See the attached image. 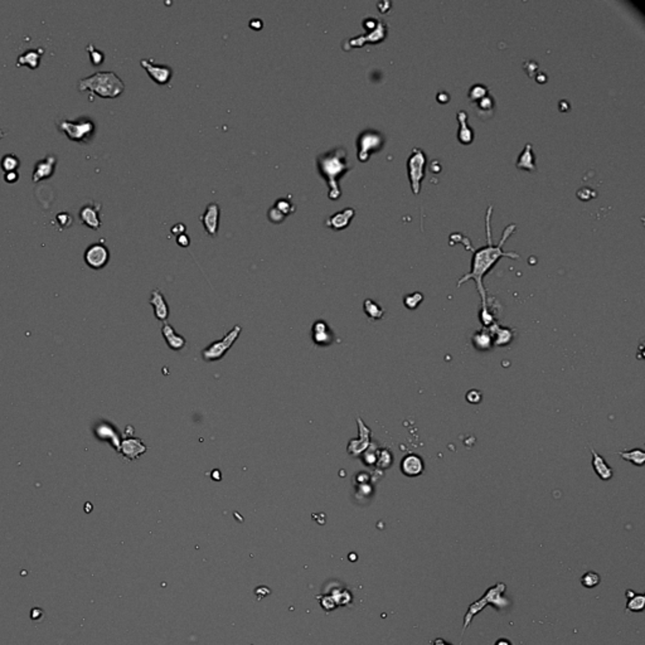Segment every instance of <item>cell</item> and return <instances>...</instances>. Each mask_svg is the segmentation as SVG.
<instances>
[{
	"label": "cell",
	"mask_w": 645,
	"mask_h": 645,
	"mask_svg": "<svg viewBox=\"0 0 645 645\" xmlns=\"http://www.w3.org/2000/svg\"><path fill=\"white\" fill-rule=\"evenodd\" d=\"M492 210H493V205H489L487 209V216H485L487 245L483 246V247L480 248H471V250L474 251V255H472V260H471V270H470V272H467L466 275H464V276L459 280V282H457V286H460V285L469 281V280H474L475 281L478 291H479L480 297H482V308H483L482 322L484 323L485 325H487V324L492 319H490V317L488 315V307H487L488 297H487L485 287L484 285H483V277H484L485 275L492 270V267L497 264L498 260L503 257V256H507V257H510V259H519L518 253L505 252V251H503L502 248L503 245L505 243V241H507L515 231L517 226L514 225V223L508 225L507 227L504 228L502 238H500V241L497 243V245L493 243L492 231H490V218H492Z\"/></svg>",
	"instance_id": "obj_1"
},
{
	"label": "cell",
	"mask_w": 645,
	"mask_h": 645,
	"mask_svg": "<svg viewBox=\"0 0 645 645\" xmlns=\"http://www.w3.org/2000/svg\"><path fill=\"white\" fill-rule=\"evenodd\" d=\"M317 168L320 176L326 182V186L329 188V199L335 200L340 198L341 191L339 187V181L352 169L346 148L336 146L331 150L319 154L317 156Z\"/></svg>",
	"instance_id": "obj_2"
},
{
	"label": "cell",
	"mask_w": 645,
	"mask_h": 645,
	"mask_svg": "<svg viewBox=\"0 0 645 645\" xmlns=\"http://www.w3.org/2000/svg\"><path fill=\"white\" fill-rule=\"evenodd\" d=\"M78 91H89L101 99H116L125 91V83L115 72H96L82 78L77 84Z\"/></svg>",
	"instance_id": "obj_3"
},
{
	"label": "cell",
	"mask_w": 645,
	"mask_h": 645,
	"mask_svg": "<svg viewBox=\"0 0 645 645\" xmlns=\"http://www.w3.org/2000/svg\"><path fill=\"white\" fill-rule=\"evenodd\" d=\"M507 590V586L505 583L499 582L497 585L492 586L487 590V592L477 600L475 603H472L471 605L469 606V610H467L466 615L464 618V625H462V634L464 631L469 628L470 623H471L472 618L477 615L478 613L483 610L484 608H487L488 605H492L493 608H495L497 610H503V609H507L510 606V600L508 597H505L503 593L505 592Z\"/></svg>",
	"instance_id": "obj_4"
},
{
	"label": "cell",
	"mask_w": 645,
	"mask_h": 645,
	"mask_svg": "<svg viewBox=\"0 0 645 645\" xmlns=\"http://www.w3.org/2000/svg\"><path fill=\"white\" fill-rule=\"evenodd\" d=\"M57 127L69 140L76 143H89L96 131L95 122L86 117L78 120H58Z\"/></svg>",
	"instance_id": "obj_5"
},
{
	"label": "cell",
	"mask_w": 645,
	"mask_h": 645,
	"mask_svg": "<svg viewBox=\"0 0 645 645\" xmlns=\"http://www.w3.org/2000/svg\"><path fill=\"white\" fill-rule=\"evenodd\" d=\"M384 135L378 130H363L357 138V158L362 163L369 160L372 154L381 150L384 145Z\"/></svg>",
	"instance_id": "obj_6"
},
{
	"label": "cell",
	"mask_w": 645,
	"mask_h": 645,
	"mask_svg": "<svg viewBox=\"0 0 645 645\" xmlns=\"http://www.w3.org/2000/svg\"><path fill=\"white\" fill-rule=\"evenodd\" d=\"M426 155L423 150L418 148H413L411 155L407 160L408 178H410L411 189L415 194L420 193L421 182L425 178Z\"/></svg>",
	"instance_id": "obj_7"
},
{
	"label": "cell",
	"mask_w": 645,
	"mask_h": 645,
	"mask_svg": "<svg viewBox=\"0 0 645 645\" xmlns=\"http://www.w3.org/2000/svg\"><path fill=\"white\" fill-rule=\"evenodd\" d=\"M241 326L240 325H236L233 326L232 330L230 331L228 334H226L223 336V339L221 340L214 341L212 343L210 346H208L207 348L203 349L202 352V357L205 362H214V361H220L225 357V354L230 351L231 347L233 346L236 340H237L238 335L241 333Z\"/></svg>",
	"instance_id": "obj_8"
},
{
	"label": "cell",
	"mask_w": 645,
	"mask_h": 645,
	"mask_svg": "<svg viewBox=\"0 0 645 645\" xmlns=\"http://www.w3.org/2000/svg\"><path fill=\"white\" fill-rule=\"evenodd\" d=\"M83 260L87 266L91 267L92 270H101L109 264L110 251L107 246L100 241V242L92 243L86 248Z\"/></svg>",
	"instance_id": "obj_9"
},
{
	"label": "cell",
	"mask_w": 645,
	"mask_h": 645,
	"mask_svg": "<svg viewBox=\"0 0 645 645\" xmlns=\"http://www.w3.org/2000/svg\"><path fill=\"white\" fill-rule=\"evenodd\" d=\"M140 65L148 72L149 76L151 77L154 82L158 84H165L170 81L173 76V69L171 67L166 65H158L154 62L153 58H143L140 61Z\"/></svg>",
	"instance_id": "obj_10"
},
{
	"label": "cell",
	"mask_w": 645,
	"mask_h": 645,
	"mask_svg": "<svg viewBox=\"0 0 645 645\" xmlns=\"http://www.w3.org/2000/svg\"><path fill=\"white\" fill-rule=\"evenodd\" d=\"M387 24L383 22V20H379L378 25L374 28L373 30H368L364 35H358L356 38H352V39L348 40V48L352 47H362L364 46L366 43H378L382 42V40L386 38L387 35ZM347 48V50H348Z\"/></svg>",
	"instance_id": "obj_11"
},
{
	"label": "cell",
	"mask_w": 645,
	"mask_h": 645,
	"mask_svg": "<svg viewBox=\"0 0 645 645\" xmlns=\"http://www.w3.org/2000/svg\"><path fill=\"white\" fill-rule=\"evenodd\" d=\"M56 165H57V158L55 155H48L45 159L38 160L33 169L32 181L34 183H39L46 179H50L55 174Z\"/></svg>",
	"instance_id": "obj_12"
},
{
	"label": "cell",
	"mask_w": 645,
	"mask_h": 645,
	"mask_svg": "<svg viewBox=\"0 0 645 645\" xmlns=\"http://www.w3.org/2000/svg\"><path fill=\"white\" fill-rule=\"evenodd\" d=\"M100 209H101V204L96 202H92L91 204H84L79 209V220L86 227L97 231L102 225L101 218H100Z\"/></svg>",
	"instance_id": "obj_13"
},
{
	"label": "cell",
	"mask_w": 645,
	"mask_h": 645,
	"mask_svg": "<svg viewBox=\"0 0 645 645\" xmlns=\"http://www.w3.org/2000/svg\"><path fill=\"white\" fill-rule=\"evenodd\" d=\"M220 214L221 208L218 203H209L205 207L204 213L202 216V223L207 233L212 237H216L218 233V225H220Z\"/></svg>",
	"instance_id": "obj_14"
},
{
	"label": "cell",
	"mask_w": 645,
	"mask_h": 645,
	"mask_svg": "<svg viewBox=\"0 0 645 645\" xmlns=\"http://www.w3.org/2000/svg\"><path fill=\"white\" fill-rule=\"evenodd\" d=\"M354 216H356L354 208H344L343 210H339V212L334 213L330 217L326 218L324 225H325V227L331 228L334 231H341L351 225V221L353 220Z\"/></svg>",
	"instance_id": "obj_15"
},
{
	"label": "cell",
	"mask_w": 645,
	"mask_h": 645,
	"mask_svg": "<svg viewBox=\"0 0 645 645\" xmlns=\"http://www.w3.org/2000/svg\"><path fill=\"white\" fill-rule=\"evenodd\" d=\"M425 470V464L421 456L416 454H408L401 461V471L408 478L420 477Z\"/></svg>",
	"instance_id": "obj_16"
},
{
	"label": "cell",
	"mask_w": 645,
	"mask_h": 645,
	"mask_svg": "<svg viewBox=\"0 0 645 645\" xmlns=\"http://www.w3.org/2000/svg\"><path fill=\"white\" fill-rule=\"evenodd\" d=\"M313 340L319 347H328L335 341V335L333 330L324 320H318L313 325Z\"/></svg>",
	"instance_id": "obj_17"
},
{
	"label": "cell",
	"mask_w": 645,
	"mask_h": 645,
	"mask_svg": "<svg viewBox=\"0 0 645 645\" xmlns=\"http://www.w3.org/2000/svg\"><path fill=\"white\" fill-rule=\"evenodd\" d=\"M151 305L154 308V314H155V318L158 320H164L168 319L169 317V308H168V303L165 302V297L164 295L161 294L160 290L155 289L151 291V296L150 300H149Z\"/></svg>",
	"instance_id": "obj_18"
},
{
	"label": "cell",
	"mask_w": 645,
	"mask_h": 645,
	"mask_svg": "<svg viewBox=\"0 0 645 645\" xmlns=\"http://www.w3.org/2000/svg\"><path fill=\"white\" fill-rule=\"evenodd\" d=\"M45 55L43 48H37V50H28L27 52L22 53L17 60V67H28L29 69L34 71L40 65L42 56Z\"/></svg>",
	"instance_id": "obj_19"
},
{
	"label": "cell",
	"mask_w": 645,
	"mask_h": 645,
	"mask_svg": "<svg viewBox=\"0 0 645 645\" xmlns=\"http://www.w3.org/2000/svg\"><path fill=\"white\" fill-rule=\"evenodd\" d=\"M590 451H591V455H592L593 471L596 472V475H597L601 480H610L614 475L613 469L609 466L608 462L605 461V459H604V457L601 456L597 451H595V449L591 448Z\"/></svg>",
	"instance_id": "obj_20"
},
{
	"label": "cell",
	"mask_w": 645,
	"mask_h": 645,
	"mask_svg": "<svg viewBox=\"0 0 645 645\" xmlns=\"http://www.w3.org/2000/svg\"><path fill=\"white\" fill-rule=\"evenodd\" d=\"M161 333H163L164 339H165V343L173 351H181V349H183L186 347V339L182 335H179V334H177V331L174 330V328L170 324H164Z\"/></svg>",
	"instance_id": "obj_21"
},
{
	"label": "cell",
	"mask_w": 645,
	"mask_h": 645,
	"mask_svg": "<svg viewBox=\"0 0 645 645\" xmlns=\"http://www.w3.org/2000/svg\"><path fill=\"white\" fill-rule=\"evenodd\" d=\"M457 120H459V131H457V139L461 144H470L474 140V130L467 125V114L462 110L457 111Z\"/></svg>",
	"instance_id": "obj_22"
},
{
	"label": "cell",
	"mask_w": 645,
	"mask_h": 645,
	"mask_svg": "<svg viewBox=\"0 0 645 645\" xmlns=\"http://www.w3.org/2000/svg\"><path fill=\"white\" fill-rule=\"evenodd\" d=\"M120 449H121L124 456L127 459H136L146 451V446L139 439H127V440L122 441Z\"/></svg>",
	"instance_id": "obj_23"
},
{
	"label": "cell",
	"mask_w": 645,
	"mask_h": 645,
	"mask_svg": "<svg viewBox=\"0 0 645 645\" xmlns=\"http://www.w3.org/2000/svg\"><path fill=\"white\" fill-rule=\"evenodd\" d=\"M515 165H517V168L527 169V170H531V171H536L537 170L536 156H534L533 149H532V144L531 143H528L526 146H524L523 151H522L521 155H519L518 159H517Z\"/></svg>",
	"instance_id": "obj_24"
},
{
	"label": "cell",
	"mask_w": 645,
	"mask_h": 645,
	"mask_svg": "<svg viewBox=\"0 0 645 645\" xmlns=\"http://www.w3.org/2000/svg\"><path fill=\"white\" fill-rule=\"evenodd\" d=\"M616 454L620 455L624 460L631 462L633 465H636V466H641L645 461V452L639 448L633 449L630 451H618Z\"/></svg>",
	"instance_id": "obj_25"
},
{
	"label": "cell",
	"mask_w": 645,
	"mask_h": 645,
	"mask_svg": "<svg viewBox=\"0 0 645 645\" xmlns=\"http://www.w3.org/2000/svg\"><path fill=\"white\" fill-rule=\"evenodd\" d=\"M20 166V160L15 154H7L0 160V168L4 173H10V171H18V168Z\"/></svg>",
	"instance_id": "obj_26"
},
{
	"label": "cell",
	"mask_w": 645,
	"mask_h": 645,
	"mask_svg": "<svg viewBox=\"0 0 645 645\" xmlns=\"http://www.w3.org/2000/svg\"><path fill=\"white\" fill-rule=\"evenodd\" d=\"M475 105H477L478 114L480 115L482 112H484V116L483 117H485V114H488L487 116H490V115L493 114V110H494V105H495L494 97H493L490 94H488L487 96L483 97L482 100L475 102Z\"/></svg>",
	"instance_id": "obj_27"
},
{
	"label": "cell",
	"mask_w": 645,
	"mask_h": 645,
	"mask_svg": "<svg viewBox=\"0 0 645 645\" xmlns=\"http://www.w3.org/2000/svg\"><path fill=\"white\" fill-rule=\"evenodd\" d=\"M645 606V596L643 593H634L633 597L629 598L626 604V613H639L644 609Z\"/></svg>",
	"instance_id": "obj_28"
},
{
	"label": "cell",
	"mask_w": 645,
	"mask_h": 645,
	"mask_svg": "<svg viewBox=\"0 0 645 645\" xmlns=\"http://www.w3.org/2000/svg\"><path fill=\"white\" fill-rule=\"evenodd\" d=\"M364 312L372 319H381L383 315V309L379 305H377L373 300H366L364 302Z\"/></svg>",
	"instance_id": "obj_29"
},
{
	"label": "cell",
	"mask_w": 645,
	"mask_h": 645,
	"mask_svg": "<svg viewBox=\"0 0 645 645\" xmlns=\"http://www.w3.org/2000/svg\"><path fill=\"white\" fill-rule=\"evenodd\" d=\"M488 94H489V91H488V87L487 86H484V84H482V83H477V84H474V86H471V89H470L469 95H467V96H469L470 101L474 102V104H475V102H478L479 100H482L484 96H487Z\"/></svg>",
	"instance_id": "obj_30"
},
{
	"label": "cell",
	"mask_w": 645,
	"mask_h": 645,
	"mask_svg": "<svg viewBox=\"0 0 645 645\" xmlns=\"http://www.w3.org/2000/svg\"><path fill=\"white\" fill-rule=\"evenodd\" d=\"M86 51L89 52L90 60H91L92 65H94V66H100V65H102V63H104L105 55L100 50L95 48V46L92 45V43H90V45L87 46Z\"/></svg>",
	"instance_id": "obj_31"
},
{
	"label": "cell",
	"mask_w": 645,
	"mask_h": 645,
	"mask_svg": "<svg viewBox=\"0 0 645 645\" xmlns=\"http://www.w3.org/2000/svg\"><path fill=\"white\" fill-rule=\"evenodd\" d=\"M274 207H276L277 209H279L280 212H281L282 214L285 216V217H287L289 214L294 213V210H295V205L292 204V203L290 202L289 199H286V198H281V199H277L276 202H275Z\"/></svg>",
	"instance_id": "obj_32"
},
{
	"label": "cell",
	"mask_w": 645,
	"mask_h": 645,
	"mask_svg": "<svg viewBox=\"0 0 645 645\" xmlns=\"http://www.w3.org/2000/svg\"><path fill=\"white\" fill-rule=\"evenodd\" d=\"M581 583H582L585 587L592 588L600 583V576H598L596 572H586V574L581 577Z\"/></svg>",
	"instance_id": "obj_33"
},
{
	"label": "cell",
	"mask_w": 645,
	"mask_h": 645,
	"mask_svg": "<svg viewBox=\"0 0 645 645\" xmlns=\"http://www.w3.org/2000/svg\"><path fill=\"white\" fill-rule=\"evenodd\" d=\"M423 300V295L420 294V292H415V294H411L407 295L405 297V305L408 308V309H416L418 304Z\"/></svg>",
	"instance_id": "obj_34"
},
{
	"label": "cell",
	"mask_w": 645,
	"mask_h": 645,
	"mask_svg": "<svg viewBox=\"0 0 645 645\" xmlns=\"http://www.w3.org/2000/svg\"><path fill=\"white\" fill-rule=\"evenodd\" d=\"M267 217H269V220L271 221L272 223H282L285 218H286L279 209H277L276 207H274V205H272V207L269 209V212H267Z\"/></svg>",
	"instance_id": "obj_35"
},
{
	"label": "cell",
	"mask_w": 645,
	"mask_h": 645,
	"mask_svg": "<svg viewBox=\"0 0 645 645\" xmlns=\"http://www.w3.org/2000/svg\"><path fill=\"white\" fill-rule=\"evenodd\" d=\"M56 220H57L58 225L61 226V228L69 227V226H72V222H73V218H72V216L69 214V213H67V212L58 213L57 217H56Z\"/></svg>",
	"instance_id": "obj_36"
},
{
	"label": "cell",
	"mask_w": 645,
	"mask_h": 645,
	"mask_svg": "<svg viewBox=\"0 0 645 645\" xmlns=\"http://www.w3.org/2000/svg\"><path fill=\"white\" fill-rule=\"evenodd\" d=\"M466 400L470 403H479L482 401V393L477 390H471L466 393Z\"/></svg>",
	"instance_id": "obj_37"
},
{
	"label": "cell",
	"mask_w": 645,
	"mask_h": 645,
	"mask_svg": "<svg viewBox=\"0 0 645 645\" xmlns=\"http://www.w3.org/2000/svg\"><path fill=\"white\" fill-rule=\"evenodd\" d=\"M20 174L18 171H10V173H4V181L8 184H14L19 181Z\"/></svg>",
	"instance_id": "obj_38"
},
{
	"label": "cell",
	"mask_w": 645,
	"mask_h": 645,
	"mask_svg": "<svg viewBox=\"0 0 645 645\" xmlns=\"http://www.w3.org/2000/svg\"><path fill=\"white\" fill-rule=\"evenodd\" d=\"M189 242H191V238H189V236L187 233H182V235L177 236V243L179 246H182V247H188Z\"/></svg>",
	"instance_id": "obj_39"
},
{
	"label": "cell",
	"mask_w": 645,
	"mask_h": 645,
	"mask_svg": "<svg viewBox=\"0 0 645 645\" xmlns=\"http://www.w3.org/2000/svg\"><path fill=\"white\" fill-rule=\"evenodd\" d=\"M184 232H186V226H184L183 223H177L176 226L171 227V233H173V235L179 236Z\"/></svg>",
	"instance_id": "obj_40"
},
{
	"label": "cell",
	"mask_w": 645,
	"mask_h": 645,
	"mask_svg": "<svg viewBox=\"0 0 645 645\" xmlns=\"http://www.w3.org/2000/svg\"><path fill=\"white\" fill-rule=\"evenodd\" d=\"M250 27L252 28V29H255V30L261 29V28H262V22H261V19H252V20H251V22H250Z\"/></svg>",
	"instance_id": "obj_41"
},
{
	"label": "cell",
	"mask_w": 645,
	"mask_h": 645,
	"mask_svg": "<svg viewBox=\"0 0 645 645\" xmlns=\"http://www.w3.org/2000/svg\"><path fill=\"white\" fill-rule=\"evenodd\" d=\"M449 99H450V96H449V95L446 94L445 91H444V92L441 91V92H439V94H438V100L440 102H448Z\"/></svg>",
	"instance_id": "obj_42"
},
{
	"label": "cell",
	"mask_w": 645,
	"mask_h": 645,
	"mask_svg": "<svg viewBox=\"0 0 645 645\" xmlns=\"http://www.w3.org/2000/svg\"><path fill=\"white\" fill-rule=\"evenodd\" d=\"M433 645H452V644H450V643H448V641H446V640H444V639H441V638H438V639H435V640H434V641H433Z\"/></svg>",
	"instance_id": "obj_43"
},
{
	"label": "cell",
	"mask_w": 645,
	"mask_h": 645,
	"mask_svg": "<svg viewBox=\"0 0 645 645\" xmlns=\"http://www.w3.org/2000/svg\"><path fill=\"white\" fill-rule=\"evenodd\" d=\"M495 645H512V643L508 639H499V640H497Z\"/></svg>",
	"instance_id": "obj_44"
},
{
	"label": "cell",
	"mask_w": 645,
	"mask_h": 645,
	"mask_svg": "<svg viewBox=\"0 0 645 645\" xmlns=\"http://www.w3.org/2000/svg\"><path fill=\"white\" fill-rule=\"evenodd\" d=\"M4 135H5V134L3 133V130H0V140H2V139L4 138Z\"/></svg>",
	"instance_id": "obj_45"
}]
</instances>
